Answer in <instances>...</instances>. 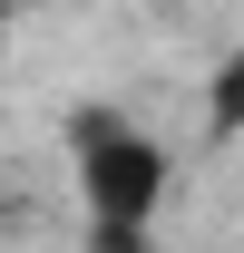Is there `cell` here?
Instances as JSON below:
<instances>
[{
  "label": "cell",
  "mask_w": 244,
  "mask_h": 253,
  "mask_svg": "<svg viewBox=\"0 0 244 253\" xmlns=\"http://www.w3.org/2000/svg\"><path fill=\"white\" fill-rule=\"evenodd\" d=\"M68 146H78V205H88V244L98 253H147V214L166 195V146L137 136L108 107H78L68 117Z\"/></svg>",
  "instance_id": "6da1fadb"
},
{
  "label": "cell",
  "mask_w": 244,
  "mask_h": 253,
  "mask_svg": "<svg viewBox=\"0 0 244 253\" xmlns=\"http://www.w3.org/2000/svg\"><path fill=\"white\" fill-rule=\"evenodd\" d=\"M215 136H244V49L215 68Z\"/></svg>",
  "instance_id": "7a4b0ae2"
}]
</instances>
